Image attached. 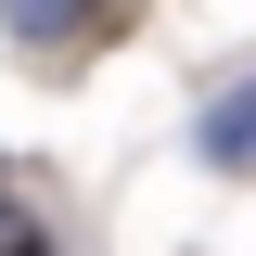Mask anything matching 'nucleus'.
I'll return each mask as SVG.
<instances>
[{
  "label": "nucleus",
  "mask_w": 256,
  "mask_h": 256,
  "mask_svg": "<svg viewBox=\"0 0 256 256\" xmlns=\"http://www.w3.org/2000/svg\"><path fill=\"white\" fill-rule=\"evenodd\" d=\"M192 154H205V166H230V180H256V77H244V90H230L205 128H192Z\"/></svg>",
  "instance_id": "1"
},
{
  "label": "nucleus",
  "mask_w": 256,
  "mask_h": 256,
  "mask_svg": "<svg viewBox=\"0 0 256 256\" xmlns=\"http://www.w3.org/2000/svg\"><path fill=\"white\" fill-rule=\"evenodd\" d=\"M13 256H52V244H38V230H26V244H13Z\"/></svg>",
  "instance_id": "3"
},
{
  "label": "nucleus",
  "mask_w": 256,
  "mask_h": 256,
  "mask_svg": "<svg viewBox=\"0 0 256 256\" xmlns=\"http://www.w3.org/2000/svg\"><path fill=\"white\" fill-rule=\"evenodd\" d=\"M0 26L26 38V52H64V38H90V26H102V0H0Z\"/></svg>",
  "instance_id": "2"
}]
</instances>
